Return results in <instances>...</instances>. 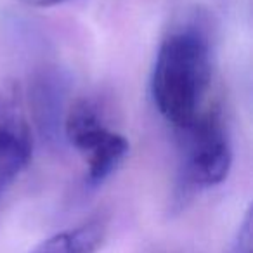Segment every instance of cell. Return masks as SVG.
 <instances>
[{"instance_id": "7", "label": "cell", "mask_w": 253, "mask_h": 253, "mask_svg": "<svg viewBox=\"0 0 253 253\" xmlns=\"http://www.w3.org/2000/svg\"><path fill=\"white\" fill-rule=\"evenodd\" d=\"M252 213L246 211L245 220L238 232V239L234 243V253H252Z\"/></svg>"}, {"instance_id": "3", "label": "cell", "mask_w": 253, "mask_h": 253, "mask_svg": "<svg viewBox=\"0 0 253 253\" xmlns=\"http://www.w3.org/2000/svg\"><path fill=\"white\" fill-rule=\"evenodd\" d=\"M66 141L84 156L87 182L101 186L128 155V141L106 122L104 113L92 99H77L66 109L63 122Z\"/></svg>"}, {"instance_id": "8", "label": "cell", "mask_w": 253, "mask_h": 253, "mask_svg": "<svg viewBox=\"0 0 253 253\" xmlns=\"http://www.w3.org/2000/svg\"><path fill=\"white\" fill-rule=\"evenodd\" d=\"M23 4L32 5V7H52V5L63 4L66 0H19Z\"/></svg>"}, {"instance_id": "1", "label": "cell", "mask_w": 253, "mask_h": 253, "mask_svg": "<svg viewBox=\"0 0 253 253\" xmlns=\"http://www.w3.org/2000/svg\"><path fill=\"white\" fill-rule=\"evenodd\" d=\"M211 77V43L201 28L187 25L162 40L149 87L155 108L177 132L205 109Z\"/></svg>"}, {"instance_id": "2", "label": "cell", "mask_w": 253, "mask_h": 253, "mask_svg": "<svg viewBox=\"0 0 253 253\" xmlns=\"http://www.w3.org/2000/svg\"><path fill=\"white\" fill-rule=\"evenodd\" d=\"M179 134L182 141L180 193L191 194L224 182L232 167V141L220 108L205 106Z\"/></svg>"}, {"instance_id": "5", "label": "cell", "mask_w": 253, "mask_h": 253, "mask_svg": "<svg viewBox=\"0 0 253 253\" xmlns=\"http://www.w3.org/2000/svg\"><path fill=\"white\" fill-rule=\"evenodd\" d=\"M64 80L61 75L47 71L37 77L30 92V104L35 113L40 132L49 139H57L64 122Z\"/></svg>"}, {"instance_id": "6", "label": "cell", "mask_w": 253, "mask_h": 253, "mask_svg": "<svg viewBox=\"0 0 253 253\" xmlns=\"http://www.w3.org/2000/svg\"><path fill=\"white\" fill-rule=\"evenodd\" d=\"M108 234L102 218H88L43 239L30 253H97Z\"/></svg>"}, {"instance_id": "4", "label": "cell", "mask_w": 253, "mask_h": 253, "mask_svg": "<svg viewBox=\"0 0 253 253\" xmlns=\"http://www.w3.org/2000/svg\"><path fill=\"white\" fill-rule=\"evenodd\" d=\"M32 126L23 87L12 78L0 82V194L32 160Z\"/></svg>"}]
</instances>
